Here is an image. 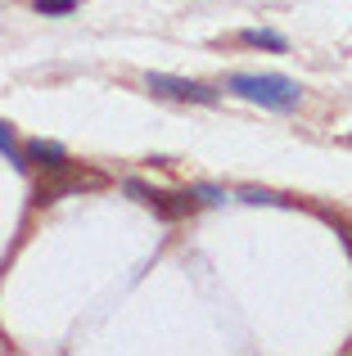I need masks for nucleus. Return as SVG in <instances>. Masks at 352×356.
Here are the masks:
<instances>
[{
	"mask_svg": "<svg viewBox=\"0 0 352 356\" xmlns=\"http://www.w3.org/2000/svg\"><path fill=\"white\" fill-rule=\"evenodd\" d=\"M226 90H235L239 99H253V104L271 108V113H289V108L303 104V86L294 77H280V72H235L226 81Z\"/></svg>",
	"mask_w": 352,
	"mask_h": 356,
	"instance_id": "f257e3e1",
	"label": "nucleus"
},
{
	"mask_svg": "<svg viewBox=\"0 0 352 356\" xmlns=\"http://www.w3.org/2000/svg\"><path fill=\"white\" fill-rule=\"evenodd\" d=\"M95 190H109V176L95 172V167H81V163H59L41 176L36 185V203H59V199H72V194H95Z\"/></svg>",
	"mask_w": 352,
	"mask_h": 356,
	"instance_id": "f03ea898",
	"label": "nucleus"
},
{
	"mask_svg": "<svg viewBox=\"0 0 352 356\" xmlns=\"http://www.w3.org/2000/svg\"><path fill=\"white\" fill-rule=\"evenodd\" d=\"M145 86L163 99H185V104H217L221 90L208 86V81H185V77H168V72H150Z\"/></svg>",
	"mask_w": 352,
	"mask_h": 356,
	"instance_id": "7ed1b4c3",
	"label": "nucleus"
},
{
	"mask_svg": "<svg viewBox=\"0 0 352 356\" xmlns=\"http://www.w3.org/2000/svg\"><path fill=\"white\" fill-rule=\"evenodd\" d=\"M127 194H136L141 203H150L154 212H159L163 221H181L194 212V194H172V190H150V185L141 181H127Z\"/></svg>",
	"mask_w": 352,
	"mask_h": 356,
	"instance_id": "20e7f679",
	"label": "nucleus"
},
{
	"mask_svg": "<svg viewBox=\"0 0 352 356\" xmlns=\"http://www.w3.org/2000/svg\"><path fill=\"white\" fill-rule=\"evenodd\" d=\"M23 163L27 167H45V172H50V167H59V163H68V149L59 145V140H27L23 145Z\"/></svg>",
	"mask_w": 352,
	"mask_h": 356,
	"instance_id": "39448f33",
	"label": "nucleus"
},
{
	"mask_svg": "<svg viewBox=\"0 0 352 356\" xmlns=\"http://www.w3.org/2000/svg\"><path fill=\"white\" fill-rule=\"evenodd\" d=\"M239 41L253 45V50H275V54H280L285 45H289L280 32H271V27H244V32H239Z\"/></svg>",
	"mask_w": 352,
	"mask_h": 356,
	"instance_id": "423d86ee",
	"label": "nucleus"
},
{
	"mask_svg": "<svg viewBox=\"0 0 352 356\" xmlns=\"http://www.w3.org/2000/svg\"><path fill=\"white\" fill-rule=\"evenodd\" d=\"M0 154H5L18 172H27V163H23V154H18V140H14V127H9V122H0Z\"/></svg>",
	"mask_w": 352,
	"mask_h": 356,
	"instance_id": "0eeeda50",
	"label": "nucleus"
},
{
	"mask_svg": "<svg viewBox=\"0 0 352 356\" xmlns=\"http://www.w3.org/2000/svg\"><path fill=\"white\" fill-rule=\"evenodd\" d=\"M32 9L45 14V18H68L72 9H77V0H32Z\"/></svg>",
	"mask_w": 352,
	"mask_h": 356,
	"instance_id": "6e6552de",
	"label": "nucleus"
},
{
	"mask_svg": "<svg viewBox=\"0 0 352 356\" xmlns=\"http://www.w3.org/2000/svg\"><path fill=\"white\" fill-rule=\"evenodd\" d=\"M244 203H285V199L271 190H244Z\"/></svg>",
	"mask_w": 352,
	"mask_h": 356,
	"instance_id": "1a4fd4ad",
	"label": "nucleus"
},
{
	"mask_svg": "<svg viewBox=\"0 0 352 356\" xmlns=\"http://www.w3.org/2000/svg\"><path fill=\"white\" fill-rule=\"evenodd\" d=\"M330 221H335V217H330ZM335 230H339V235H344V248L352 252V226H348V221H335Z\"/></svg>",
	"mask_w": 352,
	"mask_h": 356,
	"instance_id": "9d476101",
	"label": "nucleus"
}]
</instances>
